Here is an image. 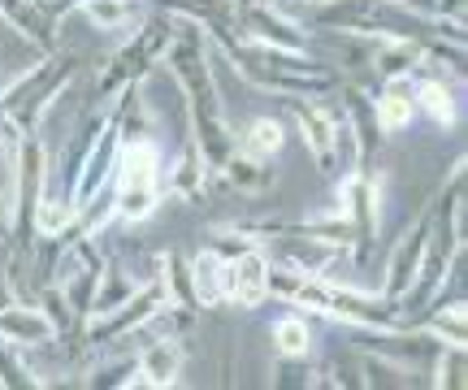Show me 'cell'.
<instances>
[{
  "label": "cell",
  "instance_id": "obj_20",
  "mask_svg": "<svg viewBox=\"0 0 468 390\" xmlns=\"http://www.w3.org/2000/svg\"><path fill=\"white\" fill-rule=\"evenodd\" d=\"M218 183H226L230 191L248 195V200H261V195L273 191V170H269L265 161H251V156L230 153L226 156V165L218 170Z\"/></svg>",
  "mask_w": 468,
  "mask_h": 390
},
{
  "label": "cell",
  "instance_id": "obj_10",
  "mask_svg": "<svg viewBox=\"0 0 468 390\" xmlns=\"http://www.w3.org/2000/svg\"><path fill=\"white\" fill-rule=\"evenodd\" d=\"M382 0H325V5H313L303 9V26L308 31H343V35H386L399 31L386 22Z\"/></svg>",
  "mask_w": 468,
  "mask_h": 390
},
{
  "label": "cell",
  "instance_id": "obj_32",
  "mask_svg": "<svg viewBox=\"0 0 468 390\" xmlns=\"http://www.w3.org/2000/svg\"><path fill=\"white\" fill-rule=\"evenodd\" d=\"M295 5H303V9H313V5H325V0H295Z\"/></svg>",
  "mask_w": 468,
  "mask_h": 390
},
{
  "label": "cell",
  "instance_id": "obj_30",
  "mask_svg": "<svg viewBox=\"0 0 468 390\" xmlns=\"http://www.w3.org/2000/svg\"><path fill=\"white\" fill-rule=\"evenodd\" d=\"M9 238H14V213H9V204L0 200V256L9 260Z\"/></svg>",
  "mask_w": 468,
  "mask_h": 390
},
{
  "label": "cell",
  "instance_id": "obj_7",
  "mask_svg": "<svg viewBox=\"0 0 468 390\" xmlns=\"http://www.w3.org/2000/svg\"><path fill=\"white\" fill-rule=\"evenodd\" d=\"M430 230H434V204H425L417 217L399 230V238L390 243V256H386V265H382V295L386 300L399 304L403 295H408V287L417 282L425 248H430Z\"/></svg>",
  "mask_w": 468,
  "mask_h": 390
},
{
  "label": "cell",
  "instance_id": "obj_21",
  "mask_svg": "<svg viewBox=\"0 0 468 390\" xmlns=\"http://www.w3.org/2000/svg\"><path fill=\"white\" fill-rule=\"evenodd\" d=\"M430 339H438L442 347H464L468 343V312H464V300H452V304H442L438 300L434 308H425L417 321Z\"/></svg>",
  "mask_w": 468,
  "mask_h": 390
},
{
  "label": "cell",
  "instance_id": "obj_24",
  "mask_svg": "<svg viewBox=\"0 0 468 390\" xmlns=\"http://www.w3.org/2000/svg\"><path fill=\"white\" fill-rule=\"evenodd\" d=\"M191 287L200 308H221V256L208 243L191 256Z\"/></svg>",
  "mask_w": 468,
  "mask_h": 390
},
{
  "label": "cell",
  "instance_id": "obj_26",
  "mask_svg": "<svg viewBox=\"0 0 468 390\" xmlns=\"http://www.w3.org/2000/svg\"><path fill=\"white\" fill-rule=\"evenodd\" d=\"M390 9H399L403 17H412L420 26H434V22H460V26H464L468 0H399V5H390Z\"/></svg>",
  "mask_w": 468,
  "mask_h": 390
},
{
  "label": "cell",
  "instance_id": "obj_11",
  "mask_svg": "<svg viewBox=\"0 0 468 390\" xmlns=\"http://www.w3.org/2000/svg\"><path fill=\"white\" fill-rule=\"evenodd\" d=\"M186 364V347L183 339H165V334H152L139 352H134V374L126 386H152V390H165L178 386Z\"/></svg>",
  "mask_w": 468,
  "mask_h": 390
},
{
  "label": "cell",
  "instance_id": "obj_33",
  "mask_svg": "<svg viewBox=\"0 0 468 390\" xmlns=\"http://www.w3.org/2000/svg\"><path fill=\"white\" fill-rule=\"evenodd\" d=\"M382 5H399V0H382Z\"/></svg>",
  "mask_w": 468,
  "mask_h": 390
},
{
  "label": "cell",
  "instance_id": "obj_19",
  "mask_svg": "<svg viewBox=\"0 0 468 390\" xmlns=\"http://www.w3.org/2000/svg\"><path fill=\"white\" fill-rule=\"evenodd\" d=\"M282 143H286L282 121L269 118V113L251 118L243 131H234V153L251 156V161H265V165H273V156L282 153Z\"/></svg>",
  "mask_w": 468,
  "mask_h": 390
},
{
  "label": "cell",
  "instance_id": "obj_25",
  "mask_svg": "<svg viewBox=\"0 0 468 390\" xmlns=\"http://www.w3.org/2000/svg\"><path fill=\"white\" fill-rule=\"evenodd\" d=\"M273 352L282 360H308L313 352V325L303 312H286L273 321Z\"/></svg>",
  "mask_w": 468,
  "mask_h": 390
},
{
  "label": "cell",
  "instance_id": "obj_1",
  "mask_svg": "<svg viewBox=\"0 0 468 390\" xmlns=\"http://www.w3.org/2000/svg\"><path fill=\"white\" fill-rule=\"evenodd\" d=\"M169 74H174V87L186 104V121H191V143L200 148V156L221 170L226 156L234 153V126L226 118V100H221L218 74H213V44L200 26L191 22H178V31L169 39Z\"/></svg>",
  "mask_w": 468,
  "mask_h": 390
},
{
  "label": "cell",
  "instance_id": "obj_28",
  "mask_svg": "<svg viewBox=\"0 0 468 390\" xmlns=\"http://www.w3.org/2000/svg\"><path fill=\"white\" fill-rule=\"evenodd\" d=\"M134 287H139V278H131V273H122L109 260L104 265V278H101V287H96V300H91V317H101V312H109V308H117L122 300H131Z\"/></svg>",
  "mask_w": 468,
  "mask_h": 390
},
{
  "label": "cell",
  "instance_id": "obj_2",
  "mask_svg": "<svg viewBox=\"0 0 468 390\" xmlns=\"http://www.w3.org/2000/svg\"><path fill=\"white\" fill-rule=\"evenodd\" d=\"M208 44L221 61H230L234 74L251 83L256 91H273L282 100H321L338 91V69H330L317 57H300V52H278L265 44H251L239 31L208 35Z\"/></svg>",
  "mask_w": 468,
  "mask_h": 390
},
{
  "label": "cell",
  "instance_id": "obj_18",
  "mask_svg": "<svg viewBox=\"0 0 468 390\" xmlns=\"http://www.w3.org/2000/svg\"><path fill=\"white\" fill-rule=\"evenodd\" d=\"M417 113H425L442 131H455L460 126V91L442 74H417Z\"/></svg>",
  "mask_w": 468,
  "mask_h": 390
},
{
  "label": "cell",
  "instance_id": "obj_29",
  "mask_svg": "<svg viewBox=\"0 0 468 390\" xmlns=\"http://www.w3.org/2000/svg\"><path fill=\"white\" fill-rule=\"evenodd\" d=\"M434 386L438 390H464V347H442L438 352V360H434Z\"/></svg>",
  "mask_w": 468,
  "mask_h": 390
},
{
  "label": "cell",
  "instance_id": "obj_8",
  "mask_svg": "<svg viewBox=\"0 0 468 390\" xmlns=\"http://www.w3.org/2000/svg\"><path fill=\"white\" fill-rule=\"evenodd\" d=\"M239 35L251 44H265V48L313 57V31L303 22H295L282 5H243L239 9Z\"/></svg>",
  "mask_w": 468,
  "mask_h": 390
},
{
  "label": "cell",
  "instance_id": "obj_14",
  "mask_svg": "<svg viewBox=\"0 0 468 390\" xmlns=\"http://www.w3.org/2000/svg\"><path fill=\"white\" fill-rule=\"evenodd\" d=\"M373 113L382 135H399L417 121V74H399V79H382L373 91Z\"/></svg>",
  "mask_w": 468,
  "mask_h": 390
},
{
  "label": "cell",
  "instance_id": "obj_15",
  "mask_svg": "<svg viewBox=\"0 0 468 390\" xmlns=\"http://www.w3.org/2000/svg\"><path fill=\"white\" fill-rule=\"evenodd\" d=\"M213 183H218V170L204 161L196 143H186L183 156L174 161V170L161 174V191H165V195H174V200H183V204L208 200V187H213Z\"/></svg>",
  "mask_w": 468,
  "mask_h": 390
},
{
  "label": "cell",
  "instance_id": "obj_17",
  "mask_svg": "<svg viewBox=\"0 0 468 390\" xmlns=\"http://www.w3.org/2000/svg\"><path fill=\"white\" fill-rule=\"evenodd\" d=\"M161 14L178 17V22H191L204 35L239 31V5L234 0H161Z\"/></svg>",
  "mask_w": 468,
  "mask_h": 390
},
{
  "label": "cell",
  "instance_id": "obj_23",
  "mask_svg": "<svg viewBox=\"0 0 468 390\" xmlns=\"http://www.w3.org/2000/svg\"><path fill=\"white\" fill-rule=\"evenodd\" d=\"M74 217H79V208L69 204V195H61L57 187H44L39 208H35V238H66Z\"/></svg>",
  "mask_w": 468,
  "mask_h": 390
},
{
  "label": "cell",
  "instance_id": "obj_3",
  "mask_svg": "<svg viewBox=\"0 0 468 390\" xmlns=\"http://www.w3.org/2000/svg\"><path fill=\"white\" fill-rule=\"evenodd\" d=\"M79 52L74 48H57L39 57V66L31 74H22L17 83H9L0 91V118L14 126L17 135H39L44 118L52 113V104L61 100V91L69 87V79L79 74Z\"/></svg>",
  "mask_w": 468,
  "mask_h": 390
},
{
  "label": "cell",
  "instance_id": "obj_5",
  "mask_svg": "<svg viewBox=\"0 0 468 390\" xmlns=\"http://www.w3.org/2000/svg\"><path fill=\"white\" fill-rule=\"evenodd\" d=\"M291 118L300 126V139L321 178H343L347 170H356V143H351L347 118L343 109H330L321 100H286Z\"/></svg>",
  "mask_w": 468,
  "mask_h": 390
},
{
  "label": "cell",
  "instance_id": "obj_16",
  "mask_svg": "<svg viewBox=\"0 0 468 390\" xmlns=\"http://www.w3.org/2000/svg\"><path fill=\"white\" fill-rule=\"evenodd\" d=\"M0 22L39 52H52L61 44L57 26H52V14L44 9V0H0Z\"/></svg>",
  "mask_w": 468,
  "mask_h": 390
},
{
  "label": "cell",
  "instance_id": "obj_31",
  "mask_svg": "<svg viewBox=\"0 0 468 390\" xmlns=\"http://www.w3.org/2000/svg\"><path fill=\"white\" fill-rule=\"evenodd\" d=\"M234 5L243 9V5H286V0H234Z\"/></svg>",
  "mask_w": 468,
  "mask_h": 390
},
{
  "label": "cell",
  "instance_id": "obj_12",
  "mask_svg": "<svg viewBox=\"0 0 468 390\" xmlns=\"http://www.w3.org/2000/svg\"><path fill=\"white\" fill-rule=\"evenodd\" d=\"M161 174H165V153L156 139H131L122 143L113 165V191H161Z\"/></svg>",
  "mask_w": 468,
  "mask_h": 390
},
{
  "label": "cell",
  "instance_id": "obj_9",
  "mask_svg": "<svg viewBox=\"0 0 468 390\" xmlns=\"http://www.w3.org/2000/svg\"><path fill=\"white\" fill-rule=\"evenodd\" d=\"M269 300V252L265 243H251L239 256L221 260V304L251 312Z\"/></svg>",
  "mask_w": 468,
  "mask_h": 390
},
{
  "label": "cell",
  "instance_id": "obj_34",
  "mask_svg": "<svg viewBox=\"0 0 468 390\" xmlns=\"http://www.w3.org/2000/svg\"><path fill=\"white\" fill-rule=\"evenodd\" d=\"M48 5H52V0H44V9H48Z\"/></svg>",
  "mask_w": 468,
  "mask_h": 390
},
{
  "label": "cell",
  "instance_id": "obj_6",
  "mask_svg": "<svg viewBox=\"0 0 468 390\" xmlns=\"http://www.w3.org/2000/svg\"><path fill=\"white\" fill-rule=\"evenodd\" d=\"M338 183V213L351 226V269H365L382 235V183L373 170H347Z\"/></svg>",
  "mask_w": 468,
  "mask_h": 390
},
{
  "label": "cell",
  "instance_id": "obj_27",
  "mask_svg": "<svg viewBox=\"0 0 468 390\" xmlns=\"http://www.w3.org/2000/svg\"><path fill=\"white\" fill-rule=\"evenodd\" d=\"M0 386L5 390H31V386H48V377H39L27 364V352H17L14 343L0 339Z\"/></svg>",
  "mask_w": 468,
  "mask_h": 390
},
{
  "label": "cell",
  "instance_id": "obj_22",
  "mask_svg": "<svg viewBox=\"0 0 468 390\" xmlns=\"http://www.w3.org/2000/svg\"><path fill=\"white\" fill-rule=\"evenodd\" d=\"M74 9H79L96 31H131L134 22L144 17V5H139V0H79Z\"/></svg>",
  "mask_w": 468,
  "mask_h": 390
},
{
  "label": "cell",
  "instance_id": "obj_4",
  "mask_svg": "<svg viewBox=\"0 0 468 390\" xmlns=\"http://www.w3.org/2000/svg\"><path fill=\"white\" fill-rule=\"evenodd\" d=\"M174 31H178V17H169V14L139 17L134 31L126 35V44H122L101 66V74H96V100L109 104V100H117L126 87L148 83V74L165 61Z\"/></svg>",
  "mask_w": 468,
  "mask_h": 390
},
{
  "label": "cell",
  "instance_id": "obj_13",
  "mask_svg": "<svg viewBox=\"0 0 468 390\" xmlns=\"http://www.w3.org/2000/svg\"><path fill=\"white\" fill-rule=\"evenodd\" d=\"M0 339L14 343L17 352H44L57 343V330L35 300H9L0 308Z\"/></svg>",
  "mask_w": 468,
  "mask_h": 390
}]
</instances>
